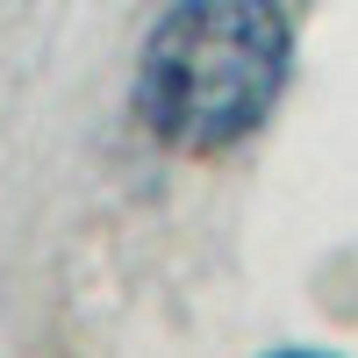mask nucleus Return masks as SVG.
<instances>
[{
	"mask_svg": "<svg viewBox=\"0 0 358 358\" xmlns=\"http://www.w3.org/2000/svg\"><path fill=\"white\" fill-rule=\"evenodd\" d=\"M294 29L280 0H172L136 57V115L158 143L215 158L280 108Z\"/></svg>",
	"mask_w": 358,
	"mask_h": 358,
	"instance_id": "obj_1",
	"label": "nucleus"
}]
</instances>
